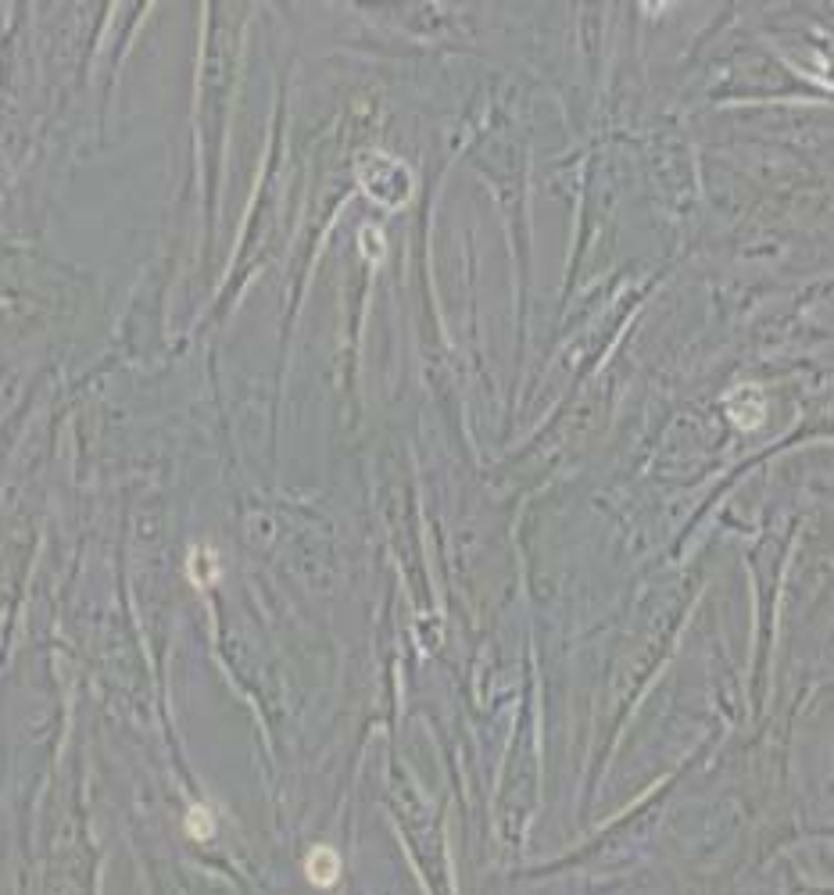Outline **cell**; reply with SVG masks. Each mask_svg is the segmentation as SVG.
Segmentation results:
<instances>
[{
	"instance_id": "cell-1",
	"label": "cell",
	"mask_w": 834,
	"mask_h": 895,
	"mask_svg": "<svg viewBox=\"0 0 834 895\" xmlns=\"http://www.w3.org/2000/svg\"><path fill=\"white\" fill-rule=\"evenodd\" d=\"M355 172L362 190L387 212L409 208V201L416 197V172L387 151H362L355 158Z\"/></svg>"
},
{
	"instance_id": "cell-2",
	"label": "cell",
	"mask_w": 834,
	"mask_h": 895,
	"mask_svg": "<svg viewBox=\"0 0 834 895\" xmlns=\"http://www.w3.org/2000/svg\"><path fill=\"white\" fill-rule=\"evenodd\" d=\"M727 419H731L738 430H759L766 419V398L756 384H738L731 394H727Z\"/></svg>"
},
{
	"instance_id": "cell-3",
	"label": "cell",
	"mask_w": 834,
	"mask_h": 895,
	"mask_svg": "<svg viewBox=\"0 0 834 895\" xmlns=\"http://www.w3.org/2000/svg\"><path fill=\"white\" fill-rule=\"evenodd\" d=\"M305 874L315 888H330L333 881L341 878V856H337V849H330V845H315L305 860Z\"/></svg>"
},
{
	"instance_id": "cell-4",
	"label": "cell",
	"mask_w": 834,
	"mask_h": 895,
	"mask_svg": "<svg viewBox=\"0 0 834 895\" xmlns=\"http://www.w3.org/2000/svg\"><path fill=\"white\" fill-rule=\"evenodd\" d=\"M187 835L197 838V842H205V838L215 835V817L208 806H194V810L187 813Z\"/></svg>"
},
{
	"instance_id": "cell-5",
	"label": "cell",
	"mask_w": 834,
	"mask_h": 895,
	"mask_svg": "<svg viewBox=\"0 0 834 895\" xmlns=\"http://www.w3.org/2000/svg\"><path fill=\"white\" fill-rule=\"evenodd\" d=\"M215 559L212 552H205V548H197L194 555H190V577H194V584H212L215 580Z\"/></svg>"
},
{
	"instance_id": "cell-6",
	"label": "cell",
	"mask_w": 834,
	"mask_h": 895,
	"mask_svg": "<svg viewBox=\"0 0 834 895\" xmlns=\"http://www.w3.org/2000/svg\"><path fill=\"white\" fill-rule=\"evenodd\" d=\"M358 248H362V258H366V262H383V255H387V244H383V237L376 233V226H362Z\"/></svg>"
}]
</instances>
